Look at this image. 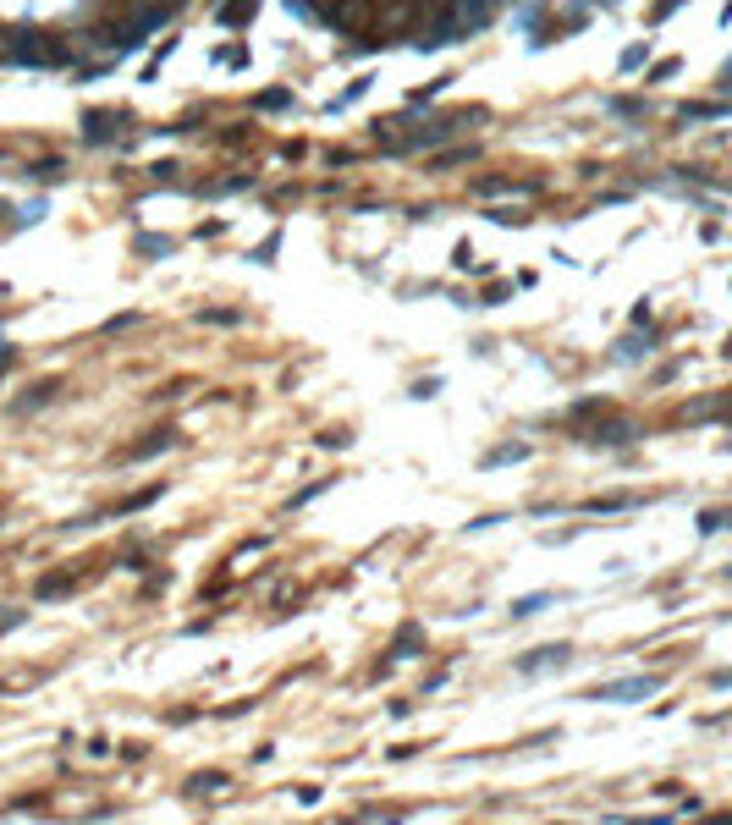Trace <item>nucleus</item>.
<instances>
[{"label": "nucleus", "mask_w": 732, "mask_h": 825, "mask_svg": "<svg viewBox=\"0 0 732 825\" xmlns=\"http://www.w3.org/2000/svg\"><path fill=\"white\" fill-rule=\"evenodd\" d=\"M50 396H56V380H50V385H34V391H28L23 402H17V413H28V407H45Z\"/></svg>", "instance_id": "obj_9"}, {"label": "nucleus", "mask_w": 732, "mask_h": 825, "mask_svg": "<svg viewBox=\"0 0 732 825\" xmlns=\"http://www.w3.org/2000/svg\"><path fill=\"white\" fill-rule=\"evenodd\" d=\"M490 220H501V226H518L523 209H490Z\"/></svg>", "instance_id": "obj_16"}, {"label": "nucleus", "mask_w": 732, "mask_h": 825, "mask_svg": "<svg viewBox=\"0 0 732 825\" xmlns=\"http://www.w3.org/2000/svg\"><path fill=\"white\" fill-rule=\"evenodd\" d=\"M138 253H144V259H160V253H166V242H160V237H149V231H144V237H138Z\"/></svg>", "instance_id": "obj_13"}, {"label": "nucleus", "mask_w": 732, "mask_h": 825, "mask_svg": "<svg viewBox=\"0 0 732 825\" xmlns=\"http://www.w3.org/2000/svg\"><path fill=\"white\" fill-rule=\"evenodd\" d=\"M204 325H237V314H232V308H210V314H204Z\"/></svg>", "instance_id": "obj_15"}, {"label": "nucleus", "mask_w": 732, "mask_h": 825, "mask_svg": "<svg viewBox=\"0 0 732 825\" xmlns=\"http://www.w3.org/2000/svg\"><path fill=\"white\" fill-rule=\"evenodd\" d=\"M419 649H424L419 627H408V638H402V644H397V655H419Z\"/></svg>", "instance_id": "obj_14"}, {"label": "nucleus", "mask_w": 732, "mask_h": 825, "mask_svg": "<svg viewBox=\"0 0 732 825\" xmlns=\"http://www.w3.org/2000/svg\"><path fill=\"white\" fill-rule=\"evenodd\" d=\"M6 61H17V66H61V61H67V50H61V39H50V33H39V28H6Z\"/></svg>", "instance_id": "obj_1"}, {"label": "nucleus", "mask_w": 732, "mask_h": 825, "mask_svg": "<svg viewBox=\"0 0 732 825\" xmlns=\"http://www.w3.org/2000/svg\"><path fill=\"white\" fill-rule=\"evenodd\" d=\"M0 220H12V215H6V204H0Z\"/></svg>", "instance_id": "obj_17"}, {"label": "nucleus", "mask_w": 732, "mask_h": 825, "mask_svg": "<svg viewBox=\"0 0 732 825\" xmlns=\"http://www.w3.org/2000/svg\"><path fill=\"white\" fill-rule=\"evenodd\" d=\"M254 11H259V0H226V6L215 11V22H221V28H232V33H243Z\"/></svg>", "instance_id": "obj_5"}, {"label": "nucleus", "mask_w": 732, "mask_h": 825, "mask_svg": "<svg viewBox=\"0 0 732 825\" xmlns=\"http://www.w3.org/2000/svg\"><path fill=\"white\" fill-rule=\"evenodd\" d=\"M287 99H292L287 88H265V94H259L254 105H259V110H270V116H276V110H287Z\"/></svg>", "instance_id": "obj_8"}, {"label": "nucleus", "mask_w": 732, "mask_h": 825, "mask_svg": "<svg viewBox=\"0 0 732 825\" xmlns=\"http://www.w3.org/2000/svg\"><path fill=\"white\" fill-rule=\"evenodd\" d=\"M655 688V677H633V682H611V688H595V699H644Z\"/></svg>", "instance_id": "obj_6"}, {"label": "nucleus", "mask_w": 732, "mask_h": 825, "mask_svg": "<svg viewBox=\"0 0 732 825\" xmlns=\"http://www.w3.org/2000/svg\"><path fill=\"white\" fill-rule=\"evenodd\" d=\"M545 605H551V594H534V600H518L512 611H518V616H534V611H545Z\"/></svg>", "instance_id": "obj_12"}, {"label": "nucleus", "mask_w": 732, "mask_h": 825, "mask_svg": "<svg viewBox=\"0 0 732 825\" xmlns=\"http://www.w3.org/2000/svg\"><path fill=\"white\" fill-rule=\"evenodd\" d=\"M127 127H133L127 110H89V116H83V138L89 143H105L111 132H127Z\"/></svg>", "instance_id": "obj_2"}, {"label": "nucleus", "mask_w": 732, "mask_h": 825, "mask_svg": "<svg viewBox=\"0 0 732 825\" xmlns=\"http://www.w3.org/2000/svg\"><path fill=\"white\" fill-rule=\"evenodd\" d=\"M518 457H529V446H496L485 457V468H501V462H518Z\"/></svg>", "instance_id": "obj_10"}, {"label": "nucleus", "mask_w": 732, "mask_h": 825, "mask_svg": "<svg viewBox=\"0 0 732 825\" xmlns=\"http://www.w3.org/2000/svg\"><path fill=\"white\" fill-rule=\"evenodd\" d=\"M479 160V143H452L446 154H435V171H452V165H468Z\"/></svg>", "instance_id": "obj_7"}, {"label": "nucleus", "mask_w": 732, "mask_h": 825, "mask_svg": "<svg viewBox=\"0 0 732 825\" xmlns=\"http://www.w3.org/2000/svg\"><path fill=\"white\" fill-rule=\"evenodd\" d=\"M364 94H369V77H358V83H353V88H347V94H342V99H336V110H347V105H353V99H364Z\"/></svg>", "instance_id": "obj_11"}, {"label": "nucleus", "mask_w": 732, "mask_h": 825, "mask_svg": "<svg viewBox=\"0 0 732 825\" xmlns=\"http://www.w3.org/2000/svg\"><path fill=\"white\" fill-rule=\"evenodd\" d=\"M496 6L501 0H452V17H457L463 33H474V28H485V22L496 17Z\"/></svg>", "instance_id": "obj_3"}, {"label": "nucleus", "mask_w": 732, "mask_h": 825, "mask_svg": "<svg viewBox=\"0 0 732 825\" xmlns=\"http://www.w3.org/2000/svg\"><path fill=\"white\" fill-rule=\"evenodd\" d=\"M562 660H567V644H545V649H529V655L518 660V671L523 677H540V671L562 666Z\"/></svg>", "instance_id": "obj_4"}]
</instances>
